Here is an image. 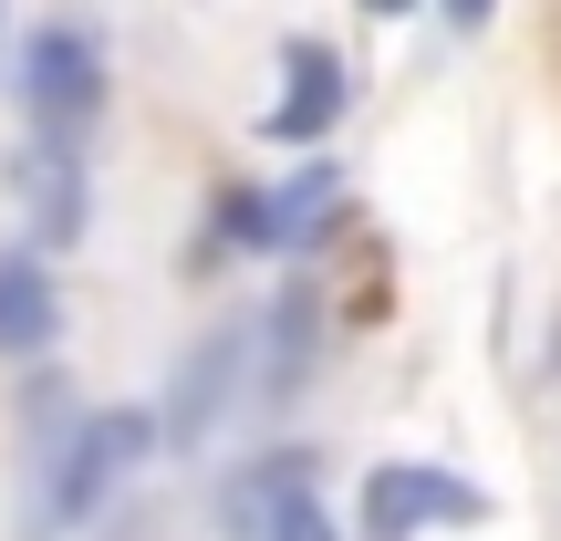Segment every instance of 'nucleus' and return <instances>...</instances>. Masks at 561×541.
Masks as SVG:
<instances>
[{
  "mask_svg": "<svg viewBox=\"0 0 561 541\" xmlns=\"http://www.w3.org/2000/svg\"><path fill=\"white\" fill-rule=\"evenodd\" d=\"M146 448H157V406H104V417H73V438L42 459V489H32L42 510H21V541H73L125 480H136Z\"/></svg>",
  "mask_w": 561,
  "mask_h": 541,
  "instance_id": "nucleus-1",
  "label": "nucleus"
},
{
  "mask_svg": "<svg viewBox=\"0 0 561 541\" xmlns=\"http://www.w3.org/2000/svg\"><path fill=\"white\" fill-rule=\"evenodd\" d=\"M0 83L32 104V136H62V146H73L83 125L104 115L115 63H104V32H94V21H32V32L11 42V74H0Z\"/></svg>",
  "mask_w": 561,
  "mask_h": 541,
  "instance_id": "nucleus-2",
  "label": "nucleus"
},
{
  "mask_svg": "<svg viewBox=\"0 0 561 541\" xmlns=\"http://www.w3.org/2000/svg\"><path fill=\"white\" fill-rule=\"evenodd\" d=\"M489 489L468 469H426V459H385L364 469V541H416V531H479L489 521Z\"/></svg>",
  "mask_w": 561,
  "mask_h": 541,
  "instance_id": "nucleus-3",
  "label": "nucleus"
},
{
  "mask_svg": "<svg viewBox=\"0 0 561 541\" xmlns=\"http://www.w3.org/2000/svg\"><path fill=\"white\" fill-rule=\"evenodd\" d=\"M343 104H354V83H343L333 42L291 32V42H280V94H271L261 136H271V146H312V136H333V115H343Z\"/></svg>",
  "mask_w": 561,
  "mask_h": 541,
  "instance_id": "nucleus-4",
  "label": "nucleus"
},
{
  "mask_svg": "<svg viewBox=\"0 0 561 541\" xmlns=\"http://www.w3.org/2000/svg\"><path fill=\"white\" fill-rule=\"evenodd\" d=\"M21 208H32V250H73L83 208H94V178H83V146L32 136L21 146Z\"/></svg>",
  "mask_w": 561,
  "mask_h": 541,
  "instance_id": "nucleus-5",
  "label": "nucleus"
},
{
  "mask_svg": "<svg viewBox=\"0 0 561 541\" xmlns=\"http://www.w3.org/2000/svg\"><path fill=\"white\" fill-rule=\"evenodd\" d=\"M240 354H250V334H208L198 354L178 364V396L157 406V417H167L157 438H178V448H198L208 427H219V406H229V385H240Z\"/></svg>",
  "mask_w": 561,
  "mask_h": 541,
  "instance_id": "nucleus-6",
  "label": "nucleus"
},
{
  "mask_svg": "<svg viewBox=\"0 0 561 541\" xmlns=\"http://www.w3.org/2000/svg\"><path fill=\"white\" fill-rule=\"evenodd\" d=\"M62 334V281L42 250H0V354H42Z\"/></svg>",
  "mask_w": 561,
  "mask_h": 541,
  "instance_id": "nucleus-7",
  "label": "nucleus"
},
{
  "mask_svg": "<svg viewBox=\"0 0 561 541\" xmlns=\"http://www.w3.org/2000/svg\"><path fill=\"white\" fill-rule=\"evenodd\" d=\"M261 541H343V531H333V510H322L312 489H291V500L271 510V531H261Z\"/></svg>",
  "mask_w": 561,
  "mask_h": 541,
  "instance_id": "nucleus-8",
  "label": "nucleus"
},
{
  "mask_svg": "<svg viewBox=\"0 0 561 541\" xmlns=\"http://www.w3.org/2000/svg\"><path fill=\"white\" fill-rule=\"evenodd\" d=\"M0 42H11V21H0Z\"/></svg>",
  "mask_w": 561,
  "mask_h": 541,
  "instance_id": "nucleus-9",
  "label": "nucleus"
}]
</instances>
